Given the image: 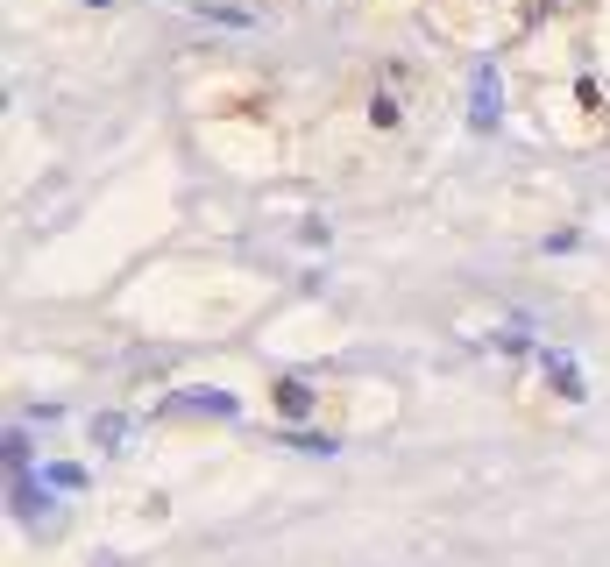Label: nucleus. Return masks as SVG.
I'll list each match as a JSON object with an SVG mask.
<instances>
[{"label": "nucleus", "mask_w": 610, "mask_h": 567, "mask_svg": "<svg viewBox=\"0 0 610 567\" xmlns=\"http://www.w3.org/2000/svg\"><path fill=\"white\" fill-rule=\"evenodd\" d=\"M490 121H497V71L483 64L476 71V128H490Z\"/></svg>", "instance_id": "nucleus-1"}, {"label": "nucleus", "mask_w": 610, "mask_h": 567, "mask_svg": "<svg viewBox=\"0 0 610 567\" xmlns=\"http://www.w3.org/2000/svg\"><path fill=\"white\" fill-rule=\"evenodd\" d=\"M178 404H185V412H220V419L235 412V397H227V390H185Z\"/></svg>", "instance_id": "nucleus-2"}, {"label": "nucleus", "mask_w": 610, "mask_h": 567, "mask_svg": "<svg viewBox=\"0 0 610 567\" xmlns=\"http://www.w3.org/2000/svg\"><path fill=\"white\" fill-rule=\"evenodd\" d=\"M277 397H284V412H291V419H305V412H313V397H305V383H284Z\"/></svg>", "instance_id": "nucleus-3"}]
</instances>
